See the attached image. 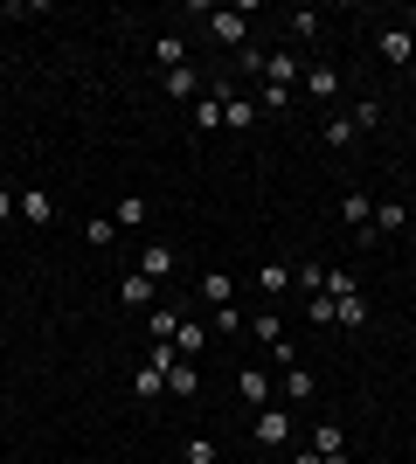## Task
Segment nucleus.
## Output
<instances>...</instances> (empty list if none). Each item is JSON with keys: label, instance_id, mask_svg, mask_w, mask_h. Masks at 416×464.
<instances>
[{"label": "nucleus", "instance_id": "obj_27", "mask_svg": "<svg viewBox=\"0 0 416 464\" xmlns=\"http://www.w3.org/2000/svg\"><path fill=\"white\" fill-rule=\"evenodd\" d=\"M319 291H326V298H354V271H326V277H319Z\"/></svg>", "mask_w": 416, "mask_h": 464}, {"label": "nucleus", "instance_id": "obj_12", "mask_svg": "<svg viewBox=\"0 0 416 464\" xmlns=\"http://www.w3.org/2000/svg\"><path fill=\"white\" fill-rule=\"evenodd\" d=\"M146 215H153V201H146V194H125L119 208H111V222H119V229H146Z\"/></svg>", "mask_w": 416, "mask_h": 464}, {"label": "nucleus", "instance_id": "obj_3", "mask_svg": "<svg viewBox=\"0 0 416 464\" xmlns=\"http://www.w3.org/2000/svg\"><path fill=\"white\" fill-rule=\"evenodd\" d=\"M277 368H285V382H277V388H285V402H292V409H305V402L319 395V382H313V368H305V361H277Z\"/></svg>", "mask_w": 416, "mask_h": 464}, {"label": "nucleus", "instance_id": "obj_36", "mask_svg": "<svg viewBox=\"0 0 416 464\" xmlns=\"http://www.w3.org/2000/svg\"><path fill=\"white\" fill-rule=\"evenodd\" d=\"M257 464H285V458H271V450H257Z\"/></svg>", "mask_w": 416, "mask_h": 464}, {"label": "nucleus", "instance_id": "obj_31", "mask_svg": "<svg viewBox=\"0 0 416 464\" xmlns=\"http://www.w3.org/2000/svg\"><path fill=\"white\" fill-rule=\"evenodd\" d=\"M305 312H313V326H334V298H326V291H313V298H305Z\"/></svg>", "mask_w": 416, "mask_h": 464}, {"label": "nucleus", "instance_id": "obj_5", "mask_svg": "<svg viewBox=\"0 0 416 464\" xmlns=\"http://www.w3.org/2000/svg\"><path fill=\"white\" fill-rule=\"evenodd\" d=\"M298 91L326 104V97H340V70H334V63H305V77H298Z\"/></svg>", "mask_w": 416, "mask_h": 464}, {"label": "nucleus", "instance_id": "obj_4", "mask_svg": "<svg viewBox=\"0 0 416 464\" xmlns=\"http://www.w3.org/2000/svg\"><path fill=\"white\" fill-rule=\"evenodd\" d=\"M208 35L229 42V49H243V42H250V21H243V7H216V14H208Z\"/></svg>", "mask_w": 416, "mask_h": 464}, {"label": "nucleus", "instance_id": "obj_25", "mask_svg": "<svg viewBox=\"0 0 416 464\" xmlns=\"http://www.w3.org/2000/svg\"><path fill=\"white\" fill-rule=\"evenodd\" d=\"M174 347H180V361H188V353H201V347H208V333H201L195 319H180V333H174Z\"/></svg>", "mask_w": 416, "mask_h": 464}, {"label": "nucleus", "instance_id": "obj_30", "mask_svg": "<svg viewBox=\"0 0 416 464\" xmlns=\"http://www.w3.org/2000/svg\"><path fill=\"white\" fill-rule=\"evenodd\" d=\"M347 118H354V132H368V125H382V104H375V97H361Z\"/></svg>", "mask_w": 416, "mask_h": 464}, {"label": "nucleus", "instance_id": "obj_22", "mask_svg": "<svg viewBox=\"0 0 416 464\" xmlns=\"http://www.w3.org/2000/svg\"><path fill=\"white\" fill-rule=\"evenodd\" d=\"M257 285H264V298H285V291H292L298 277H292V264H264V277H257Z\"/></svg>", "mask_w": 416, "mask_h": 464}, {"label": "nucleus", "instance_id": "obj_32", "mask_svg": "<svg viewBox=\"0 0 416 464\" xmlns=\"http://www.w3.org/2000/svg\"><path fill=\"white\" fill-rule=\"evenodd\" d=\"M243 326H250V319H243L237 305H216V333H243Z\"/></svg>", "mask_w": 416, "mask_h": 464}, {"label": "nucleus", "instance_id": "obj_26", "mask_svg": "<svg viewBox=\"0 0 416 464\" xmlns=\"http://www.w3.org/2000/svg\"><path fill=\"white\" fill-rule=\"evenodd\" d=\"M195 388H201V382H195V368H188V361H180V368L167 374V395H174V402H188V395H195Z\"/></svg>", "mask_w": 416, "mask_h": 464}, {"label": "nucleus", "instance_id": "obj_10", "mask_svg": "<svg viewBox=\"0 0 416 464\" xmlns=\"http://www.w3.org/2000/svg\"><path fill=\"white\" fill-rule=\"evenodd\" d=\"M250 333H257V347H285V319H277V312L271 305H264V312H250Z\"/></svg>", "mask_w": 416, "mask_h": 464}, {"label": "nucleus", "instance_id": "obj_7", "mask_svg": "<svg viewBox=\"0 0 416 464\" xmlns=\"http://www.w3.org/2000/svg\"><path fill=\"white\" fill-rule=\"evenodd\" d=\"M139 277L167 285V277H174V250H167V243H146V250H139Z\"/></svg>", "mask_w": 416, "mask_h": 464}, {"label": "nucleus", "instance_id": "obj_18", "mask_svg": "<svg viewBox=\"0 0 416 464\" xmlns=\"http://www.w3.org/2000/svg\"><path fill=\"white\" fill-rule=\"evenodd\" d=\"M160 83H167V97H188V104L201 97V70H167Z\"/></svg>", "mask_w": 416, "mask_h": 464}, {"label": "nucleus", "instance_id": "obj_35", "mask_svg": "<svg viewBox=\"0 0 416 464\" xmlns=\"http://www.w3.org/2000/svg\"><path fill=\"white\" fill-rule=\"evenodd\" d=\"M319 464H354V458H347V450H340V458H319Z\"/></svg>", "mask_w": 416, "mask_h": 464}, {"label": "nucleus", "instance_id": "obj_2", "mask_svg": "<svg viewBox=\"0 0 416 464\" xmlns=\"http://www.w3.org/2000/svg\"><path fill=\"white\" fill-rule=\"evenodd\" d=\"M298 77H305L298 49H271V56H264V83H277V91H298Z\"/></svg>", "mask_w": 416, "mask_h": 464}, {"label": "nucleus", "instance_id": "obj_1", "mask_svg": "<svg viewBox=\"0 0 416 464\" xmlns=\"http://www.w3.org/2000/svg\"><path fill=\"white\" fill-rule=\"evenodd\" d=\"M292 437H298V416H292V409H277V402H264V409H257V450L285 458V450H292Z\"/></svg>", "mask_w": 416, "mask_h": 464}, {"label": "nucleus", "instance_id": "obj_19", "mask_svg": "<svg viewBox=\"0 0 416 464\" xmlns=\"http://www.w3.org/2000/svg\"><path fill=\"white\" fill-rule=\"evenodd\" d=\"M319 139H326V146H334V153H340V146H354V118H347V111H340V118H326V125H319Z\"/></svg>", "mask_w": 416, "mask_h": 464}, {"label": "nucleus", "instance_id": "obj_16", "mask_svg": "<svg viewBox=\"0 0 416 464\" xmlns=\"http://www.w3.org/2000/svg\"><path fill=\"white\" fill-rule=\"evenodd\" d=\"M119 305H132V312H139V305H153V277H139V271L119 277Z\"/></svg>", "mask_w": 416, "mask_h": 464}, {"label": "nucleus", "instance_id": "obj_15", "mask_svg": "<svg viewBox=\"0 0 416 464\" xmlns=\"http://www.w3.org/2000/svg\"><path fill=\"white\" fill-rule=\"evenodd\" d=\"M195 132H222V97H216V91L195 97Z\"/></svg>", "mask_w": 416, "mask_h": 464}, {"label": "nucleus", "instance_id": "obj_8", "mask_svg": "<svg viewBox=\"0 0 416 464\" xmlns=\"http://www.w3.org/2000/svg\"><path fill=\"white\" fill-rule=\"evenodd\" d=\"M340 215H347V229H354V236H368V229H375V201H368V194H347V201H340Z\"/></svg>", "mask_w": 416, "mask_h": 464}, {"label": "nucleus", "instance_id": "obj_37", "mask_svg": "<svg viewBox=\"0 0 416 464\" xmlns=\"http://www.w3.org/2000/svg\"><path fill=\"white\" fill-rule=\"evenodd\" d=\"M0 111H7V91H0Z\"/></svg>", "mask_w": 416, "mask_h": 464}, {"label": "nucleus", "instance_id": "obj_20", "mask_svg": "<svg viewBox=\"0 0 416 464\" xmlns=\"http://www.w3.org/2000/svg\"><path fill=\"white\" fill-rule=\"evenodd\" d=\"M201 298H208V305H229V298H237V277H229V271H208V277H201Z\"/></svg>", "mask_w": 416, "mask_h": 464}, {"label": "nucleus", "instance_id": "obj_28", "mask_svg": "<svg viewBox=\"0 0 416 464\" xmlns=\"http://www.w3.org/2000/svg\"><path fill=\"white\" fill-rule=\"evenodd\" d=\"M180 333V305H153V340H174Z\"/></svg>", "mask_w": 416, "mask_h": 464}, {"label": "nucleus", "instance_id": "obj_17", "mask_svg": "<svg viewBox=\"0 0 416 464\" xmlns=\"http://www.w3.org/2000/svg\"><path fill=\"white\" fill-rule=\"evenodd\" d=\"M305 450H319V458H340V450H347V430H340V423H319Z\"/></svg>", "mask_w": 416, "mask_h": 464}, {"label": "nucleus", "instance_id": "obj_29", "mask_svg": "<svg viewBox=\"0 0 416 464\" xmlns=\"http://www.w3.org/2000/svg\"><path fill=\"white\" fill-rule=\"evenodd\" d=\"M83 236H91V243H98V250H104V243L119 236V222H111V215H91V222H83Z\"/></svg>", "mask_w": 416, "mask_h": 464}, {"label": "nucleus", "instance_id": "obj_14", "mask_svg": "<svg viewBox=\"0 0 416 464\" xmlns=\"http://www.w3.org/2000/svg\"><path fill=\"white\" fill-rule=\"evenodd\" d=\"M237 395H243L250 409H264V402H271V382H264V368H243V374H237Z\"/></svg>", "mask_w": 416, "mask_h": 464}, {"label": "nucleus", "instance_id": "obj_21", "mask_svg": "<svg viewBox=\"0 0 416 464\" xmlns=\"http://www.w3.org/2000/svg\"><path fill=\"white\" fill-rule=\"evenodd\" d=\"M375 229H382V236L410 229V208H402V201H375Z\"/></svg>", "mask_w": 416, "mask_h": 464}, {"label": "nucleus", "instance_id": "obj_34", "mask_svg": "<svg viewBox=\"0 0 416 464\" xmlns=\"http://www.w3.org/2000/svg\"><path fill=\"white\" fill-rule=\"evenodd\" d=\"M15 194H21V188H0V229H7V222L21 215V208H15Z\"/></svg>", "mask_w": 416, "mask_h": 464}, {"label": "nucleus", "instance_id": "obj_24", "mask_svg": "<svg viewBox=\"0 0 416 464\" xmlns=\"http://www.w3.org/2000/svg\"><path fill=\"white\" fill-rule=\"evenodd\" d=\"M285 21H292V42H298V49H305V42L319 35V14H313V7H292Z\"/></svg>", "mask_w": 416, "mask_h": 464}, {"label": "nucleus", "instance_id": "obj_6", "mask_svg": "<svg viewBox=\"0 0 416 464\" xmlns=\"http://www.w3.org/2000/svg\"><path fill=\"white\" fill-rule=\"evenodd\" d=\"M15 208H21V222H35V229H49V222H56V201H49L42 188H21Z\"/></svg>", "mask_w": 416, "mask_h": 464}, {"label": "nucleus", "instance_id": "obj_13", "mask_svg": "<svg viewBox=\"0 0 416 464\" xmlns=\"http://www.w3.org/2000/svg\"><path fill=\"white\" fill-rule=\"evenodd\" d=\"M153 63L160 70H188V42L180 35H153Z\"/></svg>", "mask_w": 416, "mask_h": 464}, {"label": "nucleus", "instance_id": "obj_11", "mask_svg": "<svg viewBox=\"0 0 416 464\" xmlns=\"http://www.w3.org/2000/svg\"><path fill=\"white\" fill-rule=\"evenodd\" d=\"M222 125H229V132H250V125H257V104H250V97H222Z\"/></svg>", "mask_w": 416, "mask_h": 464}, {"label": "nucleus", "instance_id": "obj_23", "mask_svg": "<svg viewBox=\"0 0 416 464\" xmlns=\"http://www.w3.org/2000/svg\"><path fill=\"white\" fill-rule=\"evenodd\" d=\"M334 319L340 326H368V298H361V291L354 298H334Z\"/></svg>", "mask_w": 416, "mask_h": 464}, {"label": "nucleus", "instance_id": "obj_33", "mask_svg": "<svg viewBox=\"0 0 416 464\" xmlns=\"http://www.w3.org/2000/svg\"><path fill=\"white\" fill-rule=\"evenodd\" d=\"M188 464H222V458H216V444H208V437H188Z\"/></svg>", "mask_w": 416, "mask_h": 464}, {"label": "nucleus", "instance_id": "obj_9", "mask_svg": "<svg viewBox=\"0 0 416 464\" xmlns=\"http://www.w3.org/2000/svg\"><path fill=\"white\" fill-rule=\"evenodd\" d=\"M410 56H416V35H410V28H382V63H396V70H402Z\"/></svg>", "mask_w": 416, "mask_h": 464}]
</instances>
